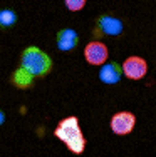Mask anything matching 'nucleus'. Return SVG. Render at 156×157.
Segmentation results:
<instances>
[{
	"mask_svg": "<svg viewBox=\"0 0 156 157\" xmlns=\"http://www.w3.org/2000/svg\"><path fill=\"white\" fill-rule=\"evenodd\" d=\"M54 134L61 142H64V145L70 152H74V154H82L84 149H86L84 134H82V130H81L77 117H74V115L62 119L57 124V127H55Z\"/></svg>",
	"mask_w": 156,
	"mask_h": 157,
	"instance_id": "f257e3e1",
	"label": "nucleus"
},
{
	"mask_svg": "<svg viewBox=\"0 0 156 157\" xmlns=\"http://www.w3.org/2000/svg\"><path fill=\"white\" fill-rule=\"evenodd\" d=\"M20 67L22 70L32 75L34 78L37 77H46L52 70V60L50 57L39 47H27L20 55Z\"/></svg>",
	"mask_w": 156,
	"mask_h": 157,
	"instance_id": "f03ea898",
	"label": "nucleus"
},
{
	"mask_svg": "<svg viewBox=\"0 0 156 157\" xmlns=\"http://www.w3.org/2000/svg\"><path fill=\"white\" fill-rule=\"evenodd\" d=\"M122 29H124V25L118 17L104 13V15L98 17L92 32H94V37H98V39H101V37H118L122 33Z\"/></svg>",
	"mask_w": 156,
	"mask_h": 157,
	"instance_id": "7ed1b4c3",
	"label": "nucleus"
},
{
	"mask_svg": "<svg viewBox=\"0 0 156 157\" xmlns=\"http://www.w3.org/2000/svg\"><path fill=\"white\" fill-rule=\"evenodd\" d=\"M136 125V117L133 112L129 110H121V112H116V114L111 117V122H109V127L116 136H128V134L133 132Z\"/></svg>",
	"mask_w": 156,
	"mask_h": 157,
	"instance_id": "20e7f679",
	"label": "nucleus"
},
{
	"mask_svg": "<svg viewBox=\"0 0 156 157\" xmlns=\"http://www.w3.org/2000/svg\"><path fill=\"white\" fill-rule=\"evenodd\" d=\"M121 65H122V74H124V77H128L129 80H141V78H144V75L148 74V62L144 60L143 57H139V55H131V57H128Z\"/></svg>",
	"mask_w": 156,
	"mask_h": 157,
	"instance_id": "39448f33",
	"label": "nucleus"
},
{
	"mask_svg": "<svg viewBox=\"0 0 156 157\" xmlns=\"http://www.w3.org/2000/svg\"><path fill=\"white\" fill-rule=\"evenodd\" d=\"M107 57H109V50H107L106 44H102L101 40H92L84 47V59L91 65L101 67L104 62H107Z\"/></svg>",
	"mask_w": 156,
	"mask_h": 157,
	"instance_id": "423d86ee",
	"label": "nucleus"
},
{
	"mask_svg": "<svg viewBox=\"0 0 156 157\" xmlns=\"http://www.w3.org/2000/svg\"><path fill=\"white\" fill-rule=\"evenodd\" d=\"M124 77L122 74V65L118 62H104L99 70V80L104 84H118Z\"/></svg>",
	"mask_w": 156,
	"mask_h": 157,
	"instance_id": "0eeeda50",
	"label": "nucleus"
},
{
	"mask_svg": "<svg viewBox=\"0 0 156 157\" xmlns=\"http://www.w3.org/2000/svg\"><path fill=\"white\" fill-rule=\"evenodd\" d=\"M55 42H57L59 50L69 52V50H72V48H76L77 42H79V35H77V32L72 30V29H62V30L57 32Z\"/></svg>",
	"mask_w": 156,
	"mask_h": 157,
	"instance_id": "6e6552de",
	"label": "nucleus"
},
{
	"mask_svg": "<svg viewBox=\"0 0 156 157\" xmlns=\"http://www.w3.org/2000/svg\"><path fill=\"white\" fill-rule=\"evenodd\" d=\"M12 82L17 85L18 89H27V87H30V85H32V82H34V77L29 75L25 70H22L20 67H18L15 72H14Z\"/></svg>",
	"mask_w": 156,
	"mask_h": 157,
	"instance_id": "1a4fd4ad",
	"label": "nucleus"
},
{
	"mask_svg": "<svg viewBox=\"0 0 156 157\" xmlns=\"http://www.w3.org/2000/svg\"><path fill=\"white\" fill-rule=\"evenodd\" d=\"M17 22V15L9 9L0 10V27H10Z\"/></svg>",
	"mask_w": 156,
	"mask_h": 157,
	"instance_id": "9d476101",
	"label": "nucleus"
},
{
	"mask_svg": "<svg viewBox=\"0 0 156 157\" xmlns=\"http://www.w3.org/2000/svg\"><path fill=\"white\" fill-rule=\"evenodd\" d=\"M64 3L70 12H79L86 7V0H64Z\"/></svg>",
	"mask_w": 156,
	"mask_h": 157,
	"instance_id": "9b49d317",
	"label": "nucleus"
},
{
	"mask_svg": "<svg viewBox=\"0 0 156 157\" xmlns=\"http://www.w3.org/2000/svg\"><path fill=\"white\" fill-rule=\"evenodd\" d=\"M3 121H5V115H3V112L0 110V125L3 124Z\"/></svg>",
	"mask_w": 156,
	"mask_h": 157,
	"instance_id": "f8f14e48",
	"label": "nucleus"
}]
</instances>
